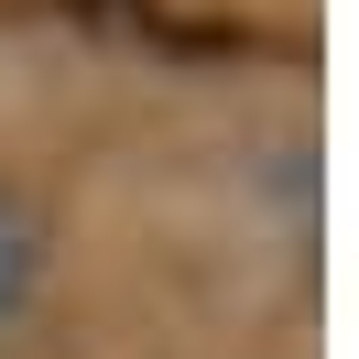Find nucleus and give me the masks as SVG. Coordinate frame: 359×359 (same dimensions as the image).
Instances as JSON below:
<instances>
[{
    "mask_svg": "<svg viewBox=\"0 0 359 359\" xmlns=\"http://www.w3.org/2000/svg\"><path fill=\"white\" fill-rule=\"evenodd\" d=\"M44 272H55V218H44L11 175H0V327L44 294Z\"/></svg>",
    "mask_w": 359,
    "mask_h": 359,
    "instance_id": "f257e3e1",
    "label": "nucleus"
}]
</instances>
